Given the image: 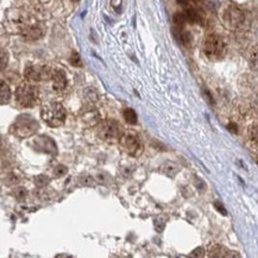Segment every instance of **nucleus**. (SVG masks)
<instances>
[{
    "label": "nucleus",
    "mask_w": 258,
    "mask_h": 258,
    "mask_svg": "<svg viewBox=\"0 0 258 258\" xmlns=\"http://www.w3.org/2000/svg\"><path fill=\"white\" fill-rule=\"evenodd\" d=\"M208 256L224 258V257H239V254L233 252V251H230L229 249H226V247L216 244V245H212L210 247V250H208Z\"/></svg>",
    "instance_id": "12"
},
{
    "label": "nucleus",
    "mask_w": 258,
    "mask_h": 258,
    "mask_svg": "<svg viewBox=\"0 0 258 258\" xmlns=\"http://www.w3.org/2000/svg\"><path fill=\"white\" fill-rule=\"evenodd\" d=\"M227 128H229L231 132H233V134H237L238 132V126H237V124H234V123H230L229 125H227Z\"/></svg>",
    "instance_id": "32"
},
{
    "label": "nucleus",
    "mask_w": 258,
    "mask_h": 258,
    "mask_svg": "<svg viewBox=\"0 0 258 258\" xmlns=\"http://www.w3.org/2000/svg\"><path fill=\"white\" fill-rule=\"evenodd\" d=\"M52 69L48 66L30 64L24 69V77L30 82H42L50 80Z\"/></svg>",
    "instance_id": "7"
},
{
    "label": "nucleus",
    "mask_w": 258,
    "mask_h": 258,
    "mask_svg": "<svg viewBox=\"0 0 258 258\" xmlns=\"http://www.w3.org/2000/svg\"><path fill=\"white\" fill-rule=\"evenodd\" d=\"M71 63L74 66V67H81V58L80 55L78 54L77 51H73V54L71 56Z\"/></svg>",
    "instance_id": "26"
},
{
    "label": "nucleus",
    "mask_w": 258,
    "mask_h": 258,
    "mask_svg": "<svg viewBox=\"0 0 258 258\" xmlns=\"http://www.w3.org/2000/svg\"><path fill=\"white\" fill-rule=\"evenodd\" d=\"M177 171H178V167L175 163H173V162H167V163L162 165V173L169 177H174L175 175L177 174Z\"/></svg>",
    "instance_id": "16"
},
{
    "label": "nucleus",
    "mask_w": 258,
    "mask_h": 258,
    "mask_svg": "<svg viewBox=\"0 0 258 258\" xmlns=\"http://www.w3.org/2000/svg\"><path fill=\"white\" fill-rule=\"evenodd\" d=\"M203 52L205 57L210 61L217 62L225 57L227 52V45L220 35L211 34L205 37L203 42Z\"/></svg>",
    "instance_id": "2"
},
{
    "label": "nucleus",
    "mask_w": 258,
    "mask_h": 258,
    "mask_svg": "<svg viewBox=\"0 0 258 258\" xmlns=\"http://www.w3.org/2000/svg\"><path fill=\"white\" fill-rule=\"evenodd\" d=\"M195 2H203V0H195Z\"/></svg>",
    "instance_id": "34"
},
{
    "label": "nucleus",
    "mask_w": 258,
    "mask_h": 258,
    "mask_svg": "<svg viewBox=\"0 0 258 258\" xmlns=\"http://www.w3.org/2000/svg\"><path fill=\"white\" fill-rule=\"evenodd\" d=\"M35 183L36 186H37L38 188H43L45 187L47 184L50 182V178H49L48 176H45V175H38V176L35 177Z\"/></svg>",
    "instance_id": "24"
},
{
    "label": "nucleus",
    "mask_w": 258,
    "mask_h": 258,
    "mask_svg": "<svg viewBox=\"0 0 258 258\" xmlns=\"http://www.w3.org/2000/svg\"><path fill=\"white\" fill-rule=\"evenodd\" d=\"M10 99H11V89L5 81H2L0 82V102L2 105H5L10 101Z\"/></svg>",
    "instance_id": "15"
},
{
    "label": "nucleus",
    "mask_w": 258,
    "mask_h": 258,
    "mask_svg": "<svg viewBox=\"0 0 258 258\" xmlns=\"http://www.w3.org/2000/svg\"><path fill=\"white\" fill-rule=\"evenodd\" d=\"M124 119L126 120V123L128 124H136L137 123V114H136V112L132 110V108H126V110L124 111Z\"/></svg>",
    "instance_id": "19"
},
{
    "label": "nucleus",
    "mask_w": 258,
    "mask_h": 258,
    "mask_svg": "<svg viewBox=\"0 0 258 258\" xmlns=\"http://www.w3.org/2000/svg\"><path fill=\"white\" fill-rule=\"evenodd\" d=\"M121 125L113 119H107V120L101 121L97 127V134L99 138L107 143H118L120 142L123 130Z\"/></svg>",
    "instance_id": "4"
},
{
    "label": "nucleus",
    "mask_w": 258,
    "mask_h": 258,
    "mask_svg": "<svg viewBox=\"0 0 258 258\" xmlns=\"http://www.w3.org/2000/svg\"><path fill=\"white\" fill-rule=\"evenodd\" d=\"M8 52L5 50H2V71H4L6 68V66H8Z\"/></svg>",
    "instance_id": "28"
},
{
    "label": "nucleus",
    "mask_w": 258,
    "mask_h": 258,
    "mask_svg": "<svg viewBox=\"0 0 258 258\" xmlns=\"http://www.w3.org/2000/svg\"><path fill=\"white\" fill-rule=\"evenodd\" d=\"M165 226V219L162 220V218H158V219L155 220V229H156V231H158V232H162L164 229Z\"/></svg>",
    "instance_id": "27"
},
{
    "label": "nucleus",
    "mask_w": 258,
    "mask_h": 258,
    "mask_svg": "<svg viewBox=\"0 0 258 258\" xmlns=\"http://www.w3.org/2000/svg\"><path fill=\"white\" fill-rule=\"evenodd\" d=\"M214 207H216L217 210L219 211L221 214H223V216H227V211L225 210L224 205L221 204V203H219V201H216V203H214Z\"/></svg>",
    "instance_id": "29"
},
{
    "label": "nucleus",
    "mask_w": 258,
    "mask_h": 258,
    "mask_svg": "<svg viewBox=\"0 0 258 258\" xmlns=\"http://www.w3.org/2000/svg\"><path fill=\"white\" fill-rule=\"evenodd\" d=\"M119 143L128 155L134 157L141 156L143 153V144H142L140 138L134 134H124L121 136Z\"/></svg>",
    "instance_id": "8"
},
{
    "label": "nucleus",
    "mask_w": 258,
    "mask_h": 258,
    "mask_svg": "<svg viewBox=\"0 0 258 258\" xmlns=\"http://www.w3.org/2000/svg\"><path fill=\"white\" fill-rule=\"evenodd\" d=\"M173 21H174V24L176 25L178 29L183 28V25L187 23V19H186V16H184V12L175 13Z\"/></svg>",
    "instance_id": "18"
},
{
    "label": "nucleus",
    "mask_w": 258,
    "mask_h": 258,
    "mask_svg": "<svg viewBox=\"0 0 258 258\" xmlns=\"http://www.w3.org/2000/svg\"><path fill=\"white\" fill-rule=\"evenodd\" d=\"M39 128V124L34 117L29 114H22L16 119L12 125V131L19 138H28L35 135Z\"/></svg>",
    "instance_id": "6"
},
{
    "label": "nucleus",
    "mask_w": 258,
    "mask_h": 258,
    "mask_svg": "<svg viewBox=\"0 0 258 258\" xmlns=\"http://www.w3.org/2000/svg\"><path fill=\"white\" fill-rule=\"evenodd\" d=\"M251 107H252V111L258 115V94L253 98L252 104H251Z\"/></svg>",
    "instance_id": "31"
},
{
    "label": "nucleus",
    "mask_w": 258,
    "mask_h": 258,
    "mask_svg": "<svg viewBox=\"0 0 258 258\" xmlns=\"http://www.w3.org/2000/svg\"><path fill=\"white\" fill-rule=\"evenodd\" d=\"M247 63L251 71L258 72V45H253L247 52Z\"/></svg>",
    "instance_id": "13"
},
{
    "label": "nucleus",
    "mask_w": 258,
    "mask_h": 258,
    "mask_svg": "<svg viewBox=\"0 0 258 258\" xmlns=\"http://www.w3.org/2000/svg\"><path fill=\"white\" fill-rule=\"evenodd\" d=\"M204 249L203 247H198V249H195L193 252L190 253L191 257H203L204 256Z\"/></svg>",
    "instance_id": "30"
},
{
    "label": "nucleus",
    "mask_w": 258,
    "mask_h": 258,
    "mask_svg": "<svg viewBox=\"0 0 258 258\" xmlns=\"http://www.w3.org/2000/svg\"><path fill=\"white\" fill-rule=\"evenodd\" d=\"M178 39H180L181 43L186 47H189L193 42V37H191L190 32L188 31H180V35H178Z\"/></svg>",
    "instance_id": "20"
},
{
    "label": "nucleus",
    "mask_w": 258,
    "mask_h": 258,
    "mask_svg": "<svg viewBox=\"0 0 258 258\" xmlns=\"http://www.w3.org/2000/svg\"><path fill=\"white\" fill-rule=\"evenodd\" d=\"M41 117L44 123L51 127H58L64 124L66 110L58 102H47L43 105Z\"/></svg>",
    "instance_id": "3"
},
{
    "label": "nucleus",
    "mask_w": 258,
    "mask_h": 258,
    "mask_svg": "<svg viewBox=\"0 0 258 258\" xmlns=\"http://www.w3.org/2000/svg\"><path fill=\"white\" fill-rule=\"evenodd\" d=\"M177 3L182 6H187V5H189L190 0H177Z\"/></svg>",
    "instance_id": "33"
},
{
    "label": "nucleus",
    "mask_w": 258,
    "mask_h": 258,
    "mask_svg": "<svg viewBox=\"0 0 258 258\" xmlns=\"http://www.w3.org/2000/svg\"><path fill=\"white\" fill-rule=\"evenodd\" d=\"M184 16H186L187 23H190V24H197V23L203 22V16L201 13L193 8L187 9L184 11Z\"/></svg>",
    "instance_id": "14"
},
{
    "label": "nucleus",
    "mask_w": 258,
    "mask_h": 258,
    "mask_svg": "<svg viewBox=\"0 0 258 258\" xmlns=\"http://www.w3.org/2000/svg\"><path fill=\"white\" fill-rule=\"evenodd\" d=\"M220 19L225 28L231 31H237L245 25L246 15L240 6L230 3V4L224 5L221 9Z\"/></svg>",
    "instance_id": "1"
},
{
    "label": "nucleus",
    "mask_w": 258,
    "mask_h": 258,
    "mask_svg": "<svg viewBox=\"0 0 258 258\" xmlns=\"http://www.w3.org/2000/svg\"><path fill=\"white\" fill-rule=\"evenodd\" d=\"M19 180H21V178H19L17 175H16L15 173H11V174H9L8 176H6L4 182H5L6 186L13 187V186H16V184H18Z\"/></svg>",
    "instance_id": "23"
},
{
    "label": "nucleus",
    "mask_w": 258,
    "mask_h": 258,
    "mask_svg": "<svg viewBox=\"0 0 258 258\" xmlns=\"http://www.w3.org/2000/svg\"><path fill=\"white\" fill-rule=\"evenodd\" d=\"M54 175L56 177H62V176H64L66 174L68 173V168L66 167V165H62V164H58V165H56V167L54 168Z\"/></svg>",
    "instance_id": "25"
},
{
    "label": "nucleus",
    "mask_w": 258,
    "mask_h": 258,
    "mask_svg": "<svg viewBox=\"0 0 258 258\" xmlns=\"http://www.w3.org/2000/svg\"><path fill=\"white\" fill-rule=\"evenodd\" d=\"M16 100L22 107H34L38 104V89L31 82H23L16 91Z\"/></svg>",
    "instance_id": "5"
},
{
    "label": "nucleus",
    "mask_w": 258,
    "mask_h": 258,
    "mask_svg": "<svg viewBox=\"0 0 258 258\" xmlns=\"http://www.w3.org/2000/svg\"><path fill=\"white\" fill-rule=\"evenodd\" d=\"M19 31H21V35L26 41H37V39L44 36V30H43L42 26L35 24V23L26 22Z\"/></svg>",
    "instance_id": "9"
},
{
    "label": "nucleus",
    "mask_w": 258,
    "mask_h": 258,
    "mask_svg": "<svg viewBox=\"0 0 258 258\" xmlns=\"http://www.w3.org/2000/svg\"><path fill=\"white\" fill-rule=\"evenodd\" d=\"M50 81L52 89H54L55 92H57V93L63 92L68 85L67 77H66L64 72L61 71V69H52Z\"/></svg>",
    "instance_id": "10"
},
{
    "label": "nucleus",
    "mask_w": 258,
    "mask_h": 258,
    "mask_svg": "<svg viewBox=\"0 0 258 258\" xmlns=\"http://www.w3.org/2000/svg\"><path fill=\"white\" fill-rule=\"evenodd\" d=\"M249 137L253 142L258 143V120L251 124V126L249 127Z\"/></svg>",
    "instance_id": "22"
},
{
    "label": "nucleus",
    "mask_w": 258,
    "mask_h": 258,
    "mask_svg": "<svg viewBox=\"0 0 258 258\" xmlns=\"http://www.w3.org/2000/svg\"><path fill=\"white\" fill-rule=\"evenodd\" d=\"M12 195L17 200H24L28 197V190L24 187H17L12 190Z\"/></svg>",
    "instance_id": "21"
},
{
    "label": "nucleus",
    "mask_w": 258,
    "mask_h": 258,
    "mask_svg": "<svg viewBox=\"0 0 258 258\" xmlns=\"http://www.w3.org/2000/svg\"><path fill=\"white\" fill-rule=\"evenodd\" d=\"M79 183L84 187H95L97 182L94 181V178L91 176V175L82 174L79 176Z\"/></svg>",
    "instance_id": "17"
},
{
    "label": "nucleus",
    "mask_w": 258,
    "mask_h": 258,
    "mask_svg": "<svg viewBox=\"0 0 258 258\" xmlns=\"http://www.w3.org/2000/svg\"><path fill=\"white\" fill-rule=\"evenodd\" d=\"M35 148L36 149L41 148L39 150L43 151V153H48V154H56V151H57L55 142L52 141L51 138L47 137V136H41V137L36 138Z\"/></svg>",
    "instance_id": "11"
},
{
    "label": "nucleus",
    "mask_w": 258,
    "mask_h": 258,
    "mask_svg": "<svg viewBox=\"0 0 258 258\" xmlns=\"http://www.w3.org/2000/svg\"><path fill=\"white\" fill-rule=\"evenodd\" d=\"M73 2H79V0H73Z\"/></svg>",
    "instance_id": "35"
}]
</instances>
